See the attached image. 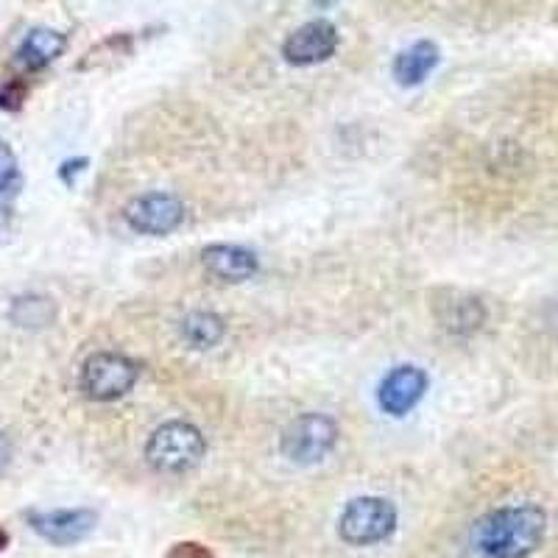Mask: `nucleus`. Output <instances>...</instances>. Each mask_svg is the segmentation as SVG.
<instances>
[{
	"mask_svg": "<svg viewBox=\"0 0 558 558\" xmlns=\"http://www.w3.org/2000/svg\"><path fill=\"white\" fill-rule=\"evenodd\" d=\"M545 533L547 514L539 506H508L477 517L470 545L481 558H527L539 550Z\"/></svg>",
	"mask_w": 558,
	"mask_h": 558,
	"instance_id": "1",
	"label": "nucleus"
},
{
	"mask_svg": "<svg viewBox=\"0 0 558 558\" xmlns=\"http://www.w3.org/2000/svg\"><path fill=\"white\" fill-rule=\"evenodd\" d=\"M207 456V438L196 425L173 418L159 425L146 441V463L159 475H184Z\"/></svg>",
	"mask_w": 558,
	"mask_h": 558,
	"instance_id": "2",
	"label": "nucleus"
},
{
	"mask_svg": "<svg viewBox=\"0 0 558 558\" xmlns=\"http://www.w3.org/2000/svg\"><path fill=\"white\" fill-rule=\"evenodd\" d=\"M140 377L137 361L123 352H93L82 363L78 388L93 402H114L126 397Z\"/></svg>",
	"mask_w": 558,
	"mask_h": 558,
	"instance_id": "3",
	"label": "nucleus"
},
{
	"mask_svg": "<svg viewBox=\"0 0 558 558\" xmlns=\"http://www.w3.org/2000/svg\"><path fill=\"white\" fill-rule=\"evenodd\" d=\"M393 531H397V508L386 497H355L347 502L338 520L341 539L352 547L380 545Z\"/></svg>",
	"mask_w": 558,
	"mask_h": 558,
	"instance_id": "4",
	"label": "nucleus"
},
{
	"mask_svg": "<svg viewBox=\"0 0 558 558\" xmlns=\"http://www.w3.org/2000/svg\"><path fill=\"white\" fill-rule=\"evenodd\" d=\"M338 441V425L324 413H302L282 430L279 450L296 466H313L330 456Z\"/></svg>",
	"mask_w": 558,
	"mask_h": 558,
	"instance_id": "5",
	"label": "nucleus"
},
{
	"mask_svg": "<svg viewBox=\"0 0 558 558\" xmlns=\"http://www.w3.org/2000/svg\"><path fill=\"white\" fill-rule=\"evenodd\" d=\"M341 45V32L332 20H307L302 26L293 28L286 39H282V59L293 68H313V64L330 62L338 53Z\"/></svg>",
	"mask_w": 558,
	"mask_h": 558,
	"instance_id": "6",
	"label": "nucleus"
},
{
	"mask_svg": "<svg viewBox=\"0 0 558 558\" xmlns=\"http://www.w3.org/2000/svg\"><path fill=\"white\" fill-rule=\"evenodd\" d=\"M26 522L39 539L53 547H73L96 531L98 514L93 508H32Z\"/></svg>",
	"mask_w": 558,
	"mask_h": 558,
	"instance_id": "7",
	"label": "nucleus"
},
{
	"mask_svg": "<svg viewBox=\"0 0 558 558\" xmlns=\"http://www.w3.org/2000/svg\"><path fill=\"white\" fill-rule=\"evenodd\" d=\"M123 221L140 235H171L184 223V204L173 193H143L123 207Z\"/></svg>",
	"mask_w": 558,
	"mask_h": 558,
	"instance_id": "8",
	"label": "nucleus"
},
{
	"mask_svg": "<svg viewBox=\"0 0 558 558\" xmlns=\"http://www.w3.org/2000/svg\"><path fill=\"white\" fill-rule=\"evenodd\" d=\"M427 386V372L418 366H397L391 368L380 383V391H377V402L386 413L391 416H405L408 411L422 402Z\"/></svg>",
	"mask_w": 558,
	"mask_h": 558,
	"instance_id": "9",
	"label": "nucleus"
},
{
	"mask_svg": "<svg viewBox=\"0 0 558 558\" xmlns=\"http://www.w3.org/2000/svg\"><path fill=\"white\" fill-rule=\"evenodd\" d=\"M204 271L218 282H246L257 274V257L235 243H213L202 252Z\"/></svg>",
	"mask_w": 558,
	"mask_h": 558,
	"instance_id": "10",
	"label": "nucleus"
},
{
	"mask_svg": "<svg viewBox=\"0 0 558 558\" xmlns=\"http://www.w3.org/2000/svg\"><path fill=\"white\" fill-rule=\"evenodd\" d=\"M68 48V37L57 28H32L26 37L20 39L17 51H14V64H17L23 73H39L48 64L57 62L59 57Z\"/></svg>",
	"mask_w": 558,
	"mask_h": 558,
	"instance_id": "11",
	"label": "nucleus"
},
{
	"mask_svg": "<svg viewBox=\"0 0 558 558\" xmlns=\"http://www.w3.org/2000/svg\"><path fill=\"white\" fill-rule=\"evenodd\" d=\"M438 62H441L438 45L433 39H418L411 48L397 53V59L391 64V73L400 87H418L438 68Z\"/></svg>",
	"mask_w": 558,
	"mask_h": 558,
	"instance_id": "12",
	"label": "nucleus"
},
{
	"mask_svg": "<svg viewBox=\"0 0 558 558\" xmlns=\"http://www.w3.org/2000/svg\"><path fill=\"white\" fill-rule=\"evenodd\" d=\"M438 324L452 336H472L486 324V307L477 296H463V293H450L447 302L436 305Z\"/></svg>",
	"mask_w": 558,
	"mask_h": 558,
	"instance_id": "13",
	"label": "nucleus"
},
{
	"mask_svg": "<svg viewBox=\"0 0 558 558\" xmlns=\"http://www.w3.org/2000/svg\"><path fill=\"white\" fill-rule=\"evenodd\" d=\"M53 318H57V305L43 293H23V296H14L9 305V322L23 330H45L51 327Z\"/></svg>",
	"mask_w": 558,
	"mask_h": 558,
	"instance_id": "14",
	"label": "nucleus"
},
{
	"mask_svg": "<svg viewBox=\"0 0 558 558\" xmlns=\"http://www.w3.org/2000/svg\"><path fill=\"white\" fill-rule=\"evenodd\" d=\"M179 336L184 343H191L193 349H213L223 341L227 336V324L221 316L209 311H196L191 316H184L179 324Z\"/></svg>",
	"mask_w": 558,
	"mask_h": 558,
	"instance_id": "15",
	"label": "nucleus"
},
{
	"mask_svg": "<svg viewBox=\"0 0 558 558\" xmlns=\"http://www.w3.org/2000/svg\"><path fill=\"white\" fill-rule=\"evenodd\" d=\"M134 51V37L132 34H109L107 39H101V43L93 48V51H87V57L82 59V64H78V70H87V68H98V64L109 62V59H121V57H132Z\"/></svg>",
	"mask_w": 558,
	"mask_h": 558,
	"instance_id": "16",
	"label": "nucleus"
},
{
	"mask_svg": "<svg viewBox=\"0 0 558 558\" xmlns=\"http://www.w3.org/2000/svg\"><path fill=\"white\" fill-rule=\"evenodd\" d=\"M20 187V162L7 140H0V193H14Z\"/></svg>",
	"mask_w": 558,
	"mask_h": 558,
	"instance_id": "17",
	"label": "nucleus"
},
{
	"mask_svg": "<svg viewBox=\"0 0 558 558\" xmlns=\"http://www.w3.org/2000/svg\"><path fill=\"white\" fill-rule=\"evenodd\" d=\"M26 96H28V89H26V84H23V78H14V82H9L0 87V107L20 109L23 107V101H26Z\"/></svg>",
	"mask_w": 558,
	"mask_h": 558,
	"instance_id": "18",
	"label": "nucleus"
},
{
	"mask_svg": "<svg viewBox=\"0 0 558 558\" xmlns=\"http://www.w3.org/2000/svg\"><path fill=\"white\" fill-rule=\"evenodd\" d=\"M166 558H218L216 553L209 550L207 545H202V542H177V545H171V550H168Z\"/></svg>",
	"mask_w": 558,
	"mask_h": 558,
	"instance_id": "19",
	"label": "nucleus"
},
{
	"mask_svg": "<svg viewBox=\"0 0 558 558\" xmlns=\"http://www.w3.org/2000/svg\"><path fill=\"white\" fill-rule=\"evenodd\" d=\"M89 159L87 157H76V159H64L62 166H59V179H62L68 187H73V182H76L78 173L87 171Z\"/></svg>",
	"mask_w": 558,
	"mask_h": 558,
	"instance_id": "20",
	"label": "nucleus"
},
{
	"mask_svg": "<svg viewBox=\"0 0 558 558\" xmlns=\"http://www.w3.org/2000/svg\"><path fill=\"white\" fill-rule=\"evenodd\" d=\"M9 463H12V445H9V438L0 433V475L9 470Z\"/></svg>",
	"mask_w": 558,
	"mask_h": 558,
	"instance_id": "21",
	"label": "nucleus"
},
{
	"mask_svg": "<svg viewBox=\"0 0 558 558\" xmlns=\"http://www.w3.org/2000/svg\"><path fill=\"white\" fill-rule=\"evenodd\" d=\"M9 542H12V536H9V531L3 525H0V553L7 550L9 547Z\"/></svg>",
	"mask_w": 558,
	"mask_h": 558,
	"instance_id": "22",
	"label": "nucleus"
},
{
	"mask_svg": "<svg viewBox=\"0 0 558 558\" xmlns=\"http://www.w3.org/2000/svg\"><path fill=\"white\" fill-rule=\"evenodd\" d=\"M313 3H316L318 9H330V7H336L338 0H313Z\"/></svg>",
	"mask_w": 558,
	"mask_h": 558,
	"instance_id": "23",
	"label": "nucleus"
}]
</instances>
